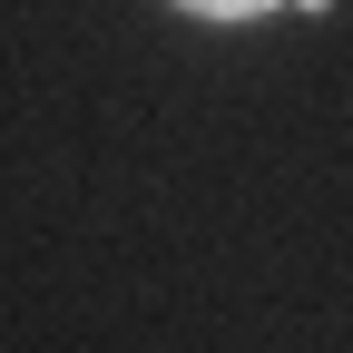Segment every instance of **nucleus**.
<instances>
[{
    "label": "nucleus",
    "mask_w": 353,
    "mask_h": 353,
    "mask_svg": "<svg viewBox=\"0 0 353 353\" xmlns=\"http://www.w3.org/2000/svg\"><path fill=\"white\" fill-rule=\"evenodd\" d=\"M176 10H196V20H255V10H275V0H176Z\"/></svg>",
    "instance_id": "nucleus-1"
}]
</instances>
